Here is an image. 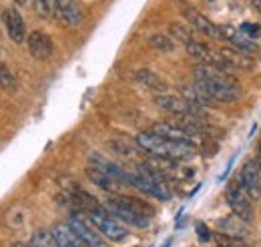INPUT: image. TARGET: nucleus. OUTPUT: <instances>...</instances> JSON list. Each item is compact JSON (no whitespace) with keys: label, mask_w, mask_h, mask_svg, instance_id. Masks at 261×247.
I'll return each mask as SVG.
<instances>
[{"label":"nucleus","mask_w":261,"mask_h":247,"mask_svg":"<svg viewBox=\"0 0 261 247\" xmlns=\"http://www.w3.org/2000/svg\"><path fill=\"white\" fill-rule=\"evenodd\" d=\"M109 199H111L113 203L121 205L123 209L130 211V213L143 217V219H149V221H151V217L155 215V209H153L147 201H143V199H135V197H129V195H111Z\"/></svg>","instance_id":"10"},{"label":"nucleus","mask_w":261,"mask_h":247,"mask_svg":"<svg viewBox=\"0 0 261 247\" xmlns=\"http://www.w3.org/2000/svg\"><path fill=\"white\" fill-rule=\"evenodd\" d=\"M225 197H227V203L231 207V211L235 213L237 219L245 221V223H251L253 219V209H251V203L247 201L243 189L239 185V179H233L227 185V191H225Z\"/></svg>","instance_id":"5"},{"label":"nucleus","mask_w":261,"mask_h":247,"mask_svg":"<svg viewBox=\"0 0 261 247\" xmlns=\"http://www.w3.org/2000/svg\"><path fill=\"white\" fill-rule=\"evenodd\" d=\"M46 2V8L53 16H59L61 14V0H44Z\"/></svg>","instance_id":"31"},{"label":"nucleus","mask_w":261,"mask_h":247,"mask_svg":"<svg viewBox=\"0 0 261 247\" xmlns=\"http://www.w3.org/2000/svg\"><path fill=\"white\" fill-rule=\"evenodd\" d=\"M53 237H55V241H57V245L59 247H87L76 235H74V231H72L66 223L55 225V229H53Z\"/></svg>","instance_id":"18"},{"label":"nucleus","mask_w":261,"mask_h":247,"mask_svg":"<svg viewBox=\"0 0 261 247\" xmlns=\"http://www.w3.org/2000/svg\"><path fill=\"white\" fill-rule=\"evenodd\" d=\"M215 243L217 247H247L245 241H241L235 235H225V233H217L215 235Z\"/></svg>","instance_id":"26"},{"label":"nucleus","mask_w":261,"mask_h":247,"mask_svg":"<svg viewBox=\"0 0 261 247\" xmlns=\"http://www.w3.org/2000/svg\"><path fill=\"white\" fill-rule=\"evenodd\" d=\"M195 81H199L205 87V91L215 101L233 103V101L239 98V83L227 70L207 66V64H199L195 68Z\"/></svg>","instance_id":"1"},{"label":"nucleus","mask_w":261,"mask_h":247,"mask_svg":"<svg viewBox=\"0 0 261 247\" xmlns=\"http://www.w3.org/2000/svg\"><path fill=\"white\" fill-rule=\"evenodd\" d=\"M66 225L74 231V235H76L87 247H107L105 239H102V235L93 227V223H91L89 219H85L83 215H79V213L70 215V219H68Z\"/></svg>","instance_id":"6"},{"label":"nucleus","mask_w":261,"mask_h":247,"mask_svg":"<svg viewBox=\"0 0 261 247\" xmlns=\"http://www.w3.org/2000/svg\"><path fill=\"white\" fill-rule=\"evenodd\" d=\"M59 18L66 22L68 27H81L83 24V10L79 8V4H74L72 0H61V14Z\"/></svg>","instance_id":"20"},{"label":"nucleus","mask_w":261,"mask_h":247,"mask_svg":"<svg viewBox=\"0 0 261 247\" xmlns=\"http://www.w3.org/2000/svg\"><path fill=\"white\" fill-rule=\"evenodd\" d=\"M14 2H16V4H24L27 0H14Z\"/></svg>","instance_id":"34"},{"label":"nucleus","mask_w":261,"mask_h":247,"mask_svg":"<svg viewBox=\"0 0 261 247\" xmlns=\"http://www.w3.org/2000/svg\"><path fill=\"white\" fill-rule=\"evenodd\" d=\"M111 147L117 149V153H121V155H130V151H133L129 143H125V141H113Z\"/></svg>","instance_id":"29"},{"label":"nucleus","mask_w":261,"mask_h":247,"mask_svg":"<svg viewBox=\"0 0 261 247\" xmlns=\"http://www.w3.org/2000/svg\"><path fill=\"white\" fill-rule=\"evenodd\" d=\"M91 223H93V227L97 229L100 235H105L107 239H111V241H115V243H119V241H125L127 239V235H129V231L117 221V219H113V217L107 213V209H102V211H95V213H89L87 217Z\"/></svg>","instance_id":"4"},{"label":"nucleus","mask_w":261,"mask_h":247,"mask_svg":"<svg viewBox=\"0 0 261 247\" xmlns=\"http://www.w3.org/2000/svg\"><path fill=\"white\" fill-rule=\"evenodd\" d=\"M27 2L33 6V10L36 12V14H40V16H50V12H48L44 0H27Z\"/></svg>","instance_id":"28"},{"label":"nucleus","mask_w":261,"mask_h":247,"mask_svg":"<svg viewBox=\"0 0 261 247\" xmlns=\"http://www.w3.org/2000/svg\"><path fill=\"white\" fill-rule=\"evenodd\" d=\"M169 245H171V241H167V243H165V245H163V247H169Z\"/></svg>","instance_id":"36"},{"label":"nucleus","mask_w":261,"mask_h":247,"mask_svg":"<svg viewBox=\"0 0 261 247\" xmlns=\"http://www.w3.org/2000/svg\"><path fill=\"white\" fill-rule=\"evenodd\" d=\"M14 247H31V245H22V243H16Z\"/></svg>","instance_id":"35"},{"label":"nucleus","mask_w":261,"mask_h":247,"mask_svg":"<svg viewBox=\"0 0 261 247\" xmlns=\"http://www.w3.org/2000/svg\"><path fill=\"white\" fill-rule=\"evenodd\" d=\"M197 237L201 239V241H209L211 239V233H209V229H207V225L205 223H197Z\"/></svg>","instance_id":"30"},{"label":"nucleus","mask_w":261,"mask_h":247,"mask_svg":"<svg viewBox=\"0 0 261 247\" xmlns=\"http://www.w3.org/2000/svg\"><path fill=\"white\" fill-rule=\"evenodd\" d=\"M127 185L137 187L143 193H147L155 199H161V201H167L171 197V191L163 177L159 173H155L151 167H147L145 163L137 165L133 171H127Z\"/></svg>","instance_id":"3"},{"label":"nucleus","mask_w":261,"mask_h":247,"mask_svg":"<svg viewBox=\"0 0 261 247\" xmlns=\"http://www.w3.org/2000/svg\"><path fill=\"white\" fill-rule=\"evenodd\" d=\"M257 157H259V165H261V137H259V143H257Z\"/></svg>","instance_id":"33"},{"label":"nucleus","mask_w":261,"mask_h":247,"mask_svg":"<svg viewBox=\"0 0 261 247\" xmlns=\"http://www.w3.org/2000/svg\"><path fill=\"white\" fill-rule=\"evenodd\" d=\"M151 131L165 139H171V141H191L189 133L177 123H157Z\"/></svg>","instance_id":"19"},{"label":"nucleus","mask_w":261,"mask_h":247,"mask_svg":"<svg viewBox=\"0 0 261 247\" xmlns=\"http://www.w3.org/2000/svg\"><path fill=\"white\" fill-rule=\"evenodd\" d=\"M219 55H221L223 61L227 62L231 70H249V68H253V61L245 53H239L235 48H221Z\"/></svg>","instance_id":"16"},{"label":"nucleus","mask_w":261,"mask_h":247,"mask_svg":"<svg viewBox=\"0 0 261 247\" xmlns=\"http://www.w3.org/2000/svg\"><path fill=\"white\" fill-rule=\"evenodd\" d=\"M181 93H183V101H187L191 107L195 109H203V107H215L217 101L211 96V94L205 91V87L195 81L193 85H183L181 87Z\"/></svg>","instance_id":"9"},{"label":"nucleus","mask_w":261,"mask_h":247,"mask_svg":"<svg viewBox=\"0 0 261 247\" xmlns=\"http://www.w3.org/2000/svg\"><path fill=\"white\" fill-rule=\"evenodd\" d=\"M169 32H171L173 38H177V40L183 42L185 46L191 44V42H195V34L191 31V27L185 24V22H173V24L169 27Z\"/></svg>","instance_id":"22"},{"label":"nucleus","mask_w":261,"mask_h":247,"mask_svg":"<svg viewBox=\"0 0 261 247\" xmlns=\"http://www.w3.org/2000/svg\"><path fill=\"white\" fill-rule=\"evenodd\" d=\"M149 44H151L155 51H161V53H171V51L175 48L173 38H169L167 34H151V36H149Z\"/></svg>","instance_id":"24"},{"label":"nucleus","mask_w":261,"mask_h":247,"mask_svg":"<svg viewBox=\"0 0 261 247\" xmlns=\"http://www.w3.org/2000/svg\"><path fill=\"white\" fill-rule=\"evenodd\" d=\"M31 247H59V245H57V241H55V237H53L50 231H46V229H36L33 235Z\"/></svg>","instance_id":"25"},{"label":"nucleus","mask_w":261,"mask_h":247,"mask_svg":"<svg viewBox=\"0 0 261 247\" xmlns=\"http://www.w3.org/2000/svg\"><path fill=\"white\" fill-rule=\"evenodd\" d=\"M239 32H243L247 38H259L261 36V27L259 24H251V22H243Z\"/></svg>","instance_id":"27"},{"label":"nucleus","mask_w":261,"mask_h":247,"mask_svg":"<svg viewBox=\"0 0 261 247\" xmlns=\"http://www.w3.org/2000/svg\"><path fill=\"white\" fill-rule=\"evenodd\" d=\"M183 16H185V20L189 22V27H193V29L199 31L201 34H207V36H211V38H219V29H217L209 18H205L201 12H197L193 8H185V10H183Z\"/></svg>","instance_id":"14"},{"label":"nucleus","mask_w":261,"mask_h":247,"mask_svg":"<svg viewBox=\"0 0 261 247\" xmlns=\"http://www.w3.org/2000/svg\"><path fill=\"white\" fill-rule=\"evenodd\" d=\"M0 87L4 91H8V93H16L18 91V83H16L14 75L10 72V68L4 62H0Z\"/></svg>","instance_id":"23"},{"label":"nucleus","mask_w":261,"mask_h":247,"mask_svg":"<svg viewBox=\"0 0 261 247\" xmlns=\"http://www.w3.org/2000/svg\"><path fill=\"white\" fill-rule=\"evenodd\" d=\"M155 105L159 107V109H163L167 113H171V115H179V117H187V115H199L201 113V109H195V107H191L187 101H183V98H179V96H173V94H157L155 96Z\"/></svg>","instance_id":"8"},{"label":"nucleus","mask_w":261,"mask_h":247,"mask_svg":"<svg viewBox=\"0 0 261 247\" xmlns=\"http://www.w3.org/2000/svg\"><path fill=\"white\" fill-rule=\"evenodd\" d=\"M241 189H245V193L251 199H259L261 197V171L259 163L255 161H247L241 169V175L237 177Z\"/></svg>","instance_id":"7"},{"label":"nucleus","mask_w":261,"mask_h":247,"mask_svg":"<svg viewBox=\"0 0 261 247\" xmlns=\"http://www.w3.org/2000/svg\"><path fill=\"white\" fill-rule=\"evenodd\" d=\"M105 209H107L111 215H115L117 219H121V221H125V223H129V225H137V227H147V225H149V219H143V217L130 213L127 209H123L121 205L113 203L111 199L105 201Z\"/></svg>","instance_id":"17"},{"label":"nucleus","mask_w":261,"mask_h":247,"mask_svg":"<svg viewBox=\"0 0 261 247\" xmlns=\"http://www.w3.org/2000/svg\"><path fill=\"white\" fill-rule=\"evenodd\" d=\"M137 145L151 153L153 157H165L173 161H185L195 155V145L193 141H171L153 131H143L137 135Z\"/></svg>","instance_id":"2"},{"label":"nucleus","mask_w":261,"mask_h":247,"mask_svg":"<svg viewBox=\"0 0 261 247\" xmlns=\"http://www.w3.org/2000/svg\"><path fill=\"white\" fill-rule=\"evenodd\" d=\"M87 177H89V179H91L97 187L105 189V191H111V193L119 191V185H121V183H117L115 179H111L109 175L100 173V171L95 169V167H89V169H87Z\"/></svg>","instance_id":"21"},{"label":"nucleus","mask_w":261,"mask_h":247,"mask_svg":"<svg viewBox=\"0 0 261 247\" xmlns=\"http://www.w3.org/2000/svg\"><path fill=\"white\" fill-rule=\"evenodd\" d=\"M135 79H137L143 87H147V89H151V91H155V93L165 94L167 89H169V85H167V81H165L163 77H159L157 72H153V70H149V68L137 70V72H135Z\"/></svg>","instance_id":"15"},{"label":"nucleus","mask_w":261,"mask_h":247,"mask_svg":"<svg viewBox=\"0 0 261 247\" xmlns=\"http://www.w3.org/2000/svg\"><path fill=\"white\" fill-rule=\"evenodd\" d=\"M27 40H29V51H31V55H33L34 59H38V61L50 59V55H53V40H50V36L46 32L34 31L29 34Z\"/></svg>","instance_id":"11"},{"label":"nucleus","mask_w":261,"mask_h":247,"mask_svg":"<svg viewBox=\"0 0 261 247\" xmlns=\"http://www.w3.org/2000/svg\"><path fill=\"white\" fill-rule=\"evenodd\" d=\"M4 27H6V31H8V36L12 38V42L20 44V42L24 40V36H27V27H24V20H22V16L18 14V10H14V8L4 10Z\"/></svg>","instance_id":"13"},{"label":"nucleus","mask_w":261,"mask_h":247,"mask_svg":"<svg viewBox=\"0 0 261 247\" xmlns=\"http://www.w3.org/2000/svg\"><path fill=\"white\" fill-rule=\"evenodd\" d=\"M251 6H253V10H257L261 14V0H251Z\"/></svg>","instance_id":"32"},{"label":"nucleus","mask_w":261,"mask_h":247,"mask_svg":"<svg viewBox=\"0 0 261 247\" xmlns=\"http://www.w3.org/2000/svg\"><path fill=\"white\" fill-rule=\"evenodd\" d=\"M91 167H95L98 169L100 173H105V175H109L111 179H115L117 183H125L127 185V171L123 169V167H119L117 163H113V161H109L107 157H102V155H91Z\"/></svg>","instance_id":"12"}]
</instances>
